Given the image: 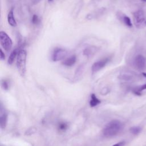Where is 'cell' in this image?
Segmentation results:
<instances>
[{
	"instance_id": "cell-1",
	"label": "cell",
	"mask_w": 146,
	"mask_h": 146,
	"mask_svg": "<svg viewBox=\"0 0 146 146\" xmlns=\"http://www.w3.org/2000/svg\"><path fill=\"white\" fill-rule=\"evenodd\" d=\"M123 124L117 120H114L109 122L103 128V134L108 137L116 135L123 128Z\"/></svg>"
},
{
	"instance_id": "cell-2",
	"label": "cell",
	"mask_w": 146,
	"mask_h": 146,
	"mask_svg": "<svg viewBox=\"0 0 146 146\" xmlns=\"http://www.w3.org/2000/svg\"><path fill=\"white\" fill-rule=\"evenodd\" d=\"M26 57L27 52L21 49L19 50L17 57L16 65L19 73L21 76H24L26 73Z\"/></svg>"
},
{
	"instance_id": "cell-3",
	"label": "cell",
	"mask_w": 146,
	"mask_h": 146,
	"mask_svg": "<svg viewBox=\"0 0 146 146\" xmlns=\"http://www.w3.org/2000/svg\"><path fill=\"white\" fill-rule=\"evenodd\" d=\"M134 23L136 27L142 29L146 27V16L143 10L136 11L133 14Z\"/></svg>"
},
{
	"instance_id": "cell-4",
	"label": "cell",
	"mask_w": 146,
	"mask_h": 146,
	"mask_svg": "<svg viewBox=\"0 0 146 146\" xmlns=\"http://www.w3.org/2000/svg\"><path fill=\"white\" fill-rule=\"evenodd\" d=\"M0 43L2 47L7 51L10 50L13 45L11 38L5 32L2 31L0 32Z\"/></svg>"
},
{
	"instance_id": "cell-5",
	"label": "cell",
	"mask_w": 146,
	"mask_h": 146,
	"mask_svg": "<svg viewBox=\"0 0 146 146\" xmlns=\"http://www.w3.org/2000/svg\"><path fill=\"white\" fill-rule=\"evenodd\" d=\"M68 54V51L64 48H56L52 53V59L55 62L62 60L67 56Z\"/></svg>"
},
{
	"instance_id": "cell-6",
	"label": "cell",
	"mask_w": 146,
	"mask_h": 146,
	"mask_svg": "<svg viewBox=\"0 0 146 146\" xmlns=\"http://www.w3.org/2000/svg\"><path fill=\"white\" fill-rule=\"evenodd\" d=\"M133 65L139 70H144L146 68V59L141 55L135 56L133 60Z\"/></svg>"
},
{
	"instance_id": "cell-7",
	"label": "cell",
	"mask_w": 146,
	"mask_h": 146,
	"mask_svg": "<svg viewBox=\"0 0 146 146\" xmlns=\"http://www.w3.org/2000/svg\"><path fill=\"white\" fill-rule=\"evenodd\" d=\"M110 59L109 58H105L103 59H102L99 60H98L95 62L92 66V71L93 72H96L102 69L103 67H104L106 64L109 62Z\"/></svg>"
},
{
	"instance_id": "cell-8",
	"label": "cell",
	"mask_w": 146,
	"mask_h": 146,
	"mask_svg": "<svg viewBox=\"0 0 146 146\" xmlns=\"http://www.w3.org/2000/svg\"><path fill=\"white\" fill-rule=\"evenodd\" d=\"M135 72L129 70L122 71L119 75V78L124 80H130L135 76Z\"/></svg>"
},
{
	"instance_id": "cell-9",
	"label": "cell",
	"mask_w": 146,
	"mask_h": 146,
	"mask_svg": "<svg viewBox=\"0 0 146 146\" xmlns=\"http://www.w3.org/2000/svg\"><path fill=\"white\" fill-rule=\"evenodd\" d=\"M0 126L2 129H4L6 127L7 124V115L5 111L3 110V107L2 105L1 106L0 108Z\"/></svg>"
},
{
	"instance_id": "cell-10",
	"label": "cell",
	"mask_w": 146,
	"mask_h": 146,
	"mask_svg": "<svg viewBox=\"0 0 146 146\" xmlns=\"http://www.w3.org/2000/svg\"><path fill=\"white\" fill-rule=\"evenodd\" d=\"M119 19L128 27H131L132 26V22H131V21L130 19V18L126 15L121 13H119Z\"/></svg>"
},
{
	"instance_id": "cell-11",
	"label": "cell",
	"mask_w": 146,
	"mask_h": 146,
	"mask_svg": "<svg viewBox=\"0 0 146 146\" xmlns=\"http://www.w3.org/2000/svg\"><path fill=\"white\" fill-rule=\"evenodd\" d=\"M76 60V57L75 55H74L64 60L62 62V64L66 66L71 67L75 63Z\"/></svg>"
},
{
	"instance_id": "cell-12",
	"label": "cell",
	"mask_w": 146,
	"mask_h": 146,
	"mask_svg": "<svg viewBox=\"0 0 146 146\" xmlns=\"http://www.w3.org/2000/svg\"><path fill=\"white\" fill-rule=\"evenodd\" d=\"M7 21L9 24L13 27H15L17 25V22L14 18V12H13V9H11L9 11L7 15Z\"/></svg>"
},
{
	"instance_id": "cell-13",
	"label": "cell",
	"mask_w": 146,
	"mask_h": 146,
	"mask_svg": "<svg viewBox=\"0 0 146 146\" xmlns=\"http://www.w3.org/2000/svg\"><path fill=\"white\" fill-rule=\"evenodd\" d=\"M98 51V48L96 47H88L86 48L83 51V55L90 57L91 56H92L94 54H95Z\"/></svg>"
},
{
	"instance_id": "cell-14",
	"label": "cell",
	"mask_w": 146,
	"mask_h": 146,
	"mask_svg": "<svg viewBox=\"0 0 146 146\" xmlns=\"http://www.w3.org/2000/svg\"><path fill=\"white\" fill-rule=\"evenodd\" d=\"M100 103V100H99L96 95L94 94H91V100L90 101V105L91 107H94L98 105Z\"/></svg>"
},
{
	"instance_id": "cell-15",
	"label": "cell",
	"mask_w": 146,
	"mask_h": 146,
	"mask_svg": "<svg viewBox=\"0 0 146 146\" xmlns=\"http://www.w3.org/2000/svg\"><path fill=\"white\" fill-rule=\"evenodd\" d=\"M19 51H18V50L16 48L15 50H14L10 54L9 58H8V60H7V63L11 65L13 64L15 57L18 55Z\"/></svg>"
},
{
	"instance_id": "cell-16",
	"label": "cell",
	"mask_w": 146,
	"mask_h": 146,
	"mask_svg": "<svg viewBox=\"0 0 146 146\" xmlns=\"http://www.w3.org/2000/svg\"><path fill=\"white\" fill-rule=\"evenodd\" d=\"M146 89V83L144 84H143L141 86H140V87L135 88L134 90H133V93L135 94V95H137L138 96H140L141 95V92L143 91V90H144Z\"/></svg>"
},
{
	"instance_id": "cell-17",
	"label": "cell",
	"mask_w": 146,
	"mask_h": 146,
	"mask_svg": "<svg viewBox=\"0 0 146 146\" xmlns=\"http://www.w3.org/2000/svg\"><path fill=\"white\" fill-rule=\"evenodd\" d=\"M84 66L83 64H82L80 66H79L76 70L75 71V77H77L78 78L79 76H81L82 74H83V71H84Z\"/></svg>"
},
{
	"instance_id": "cell-18",
	"label": "cell",
	"mask_w": 146,
	"mask_h": 146,
	"mask_svg": "<svg viewBox=\"0 0 146 146\" xmlns=\"http://www.w3.org/2000/svg\"><path fill=\"white\" fill-rule=\"evenodd\" d=\"M129 131L132 133L134 135H137L140 132V131H141V128L140 127H133L129 129Z\"/></svg>"
},
{
	"instance_id": "cell-19",
	"label": "cell",
	"mask_w": 146,
	"mask_h": 146,
	"mask_svg": "<svg viewBox=\"0 0 146 146\" xmlns=\"http://www.w3.org/2000/svg\"><path fill=\"white\" fill-rule=\"evenodd\" d=\"M32 23L34 24V25H38L39 22H40V20H39V18L38 17V16L36 14H34L33 17H32Z\"/></svg>"
},
{
	"instance_id": "cell-20",
	"label": "cell",
	"mask_w": 146,
	"mask_h": 146,
	"mask_svg": "<svg viewBox=\"0 0 146 146\" xmlns=\"http://www.w3.org/2000/svg\"><path fill=\"white\" fill-rule=\"evenodd\" d=\"M1 86H2V87L3 88V90H7L9 89L8 82L5 80H2Z\"/></svg>"
},
{
	"instance_id": "cell-21",
	"label": "cell",
	"mask_w": 146,
	"mask_h": 146,
	"mask_svg": "<svg viewBox=\"0 0 146 146\" xmlns=\"http://www.w3.org/2000/svg\"><path fill=\"white\" fill-rule=\"evenodd\" d=\"M67 125L64 123H60L58 126L59 129L61 131H64L67 128Z\"/></svg>"
},
{
	"instance_id": "cell-22",
	"label": "cell",
	"mask_w": 146,
	"mask_h": 146,
	"mask_svg": "<svg viewBox=\"0 0 146 146\" xmlns=\"http://www.w3.org/2000/svg\"><path fill=\"white\" fill-rule=\"evenodd\" d=\"M0 58L1 60H5V55L1 48L0 49Z\"/></svg>"
},
{
	"instance_id": "cell-23",
	"label": "cell",
	"mask_w": 146,
	"mask_h": 146,
	"mask_svg": "<svg viewBox=\"0 0 146 146\" xmlns=\"http://www.w3.org/2000/svg\"><path fill=\"white\" fill-rule=\"evenodd\" d=\"M125 141H120V142H119V143H116V144H114L112 146H124L125 145Z\"/></svg>"
},
{
	"instance_id": "cell-24",
	"label": "cell",
	"mask_w": 146,
	"mask_h": 146,
	"mask_svg": "<svg viewBox=\"0 0 146 146\" xmlns=\"http://www.w3.org/2000/svg\"><path fill=\"white\" fill-rule=\"evenodd\" d=\"M41 0H33V3L34 4H36L38 3H39Z\"/></svg>"
},
{
	"instance_id": "cell-25",
	"label": "cell",
	"mask_w": 146,
	"mask_h": 146,
	"mask_svg": "<svg viewBox=\"0 0 146 146\" xmlns=\"http://www.w3.org/2000/svg\"><path fill=\"white\" fill-rule=\"evenodd\" d=\"M142 75H143L144 77L146 78V73H145V72H143V73H142Z\"/></svg>"
},
{
	"instance_id": "cell-26",
	"label": "cell",
	"mask_w": 146,
	"mask_h": 146,
	"mask_svg": "<svg viewBox=\"0 0 146 146\" xmlns=\"http://www.w3.org/2000/svg\"><path fill=\"white\" fill-rule=\"evenodd\" d=\"M48 2H51V1H52L53 0H48Z\"/></svg>"
},
{
	"instance_id": "cell-27",
	"label": "cell",
	"mask_w": 146,
	"mask_h": 146,
	"mask_svg": "<svg viewBox=\"0 0 146 146\" xmlns=\"http://www.w3.org/2000/svg\"><path fill=\"white\" fill-rule=\"evenodd\" d=\"M142 1H143V2H146V0H141Z\"/></svg>"
}]
</instances>
